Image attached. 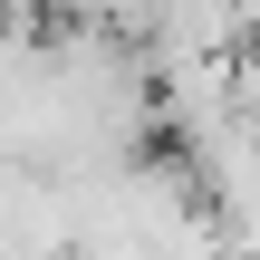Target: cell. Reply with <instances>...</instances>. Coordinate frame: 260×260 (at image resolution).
I'll list each match as a JSON object with an SVG mask.
<instances>
[{"instance_id":"cell-1","label":"cell","mask_w":260,"mask_h":260,"mask_svg":"<svg viewBox=\"0 0 260 260\" xmlns=\"http://www.w3.org/2000/svg\"><path fill=\"white\" fill-rule=\"evenodd\" d=\"M106 29L145 58V77H174L241 48V0H106Z\"/></svg>"}]
</instances>
